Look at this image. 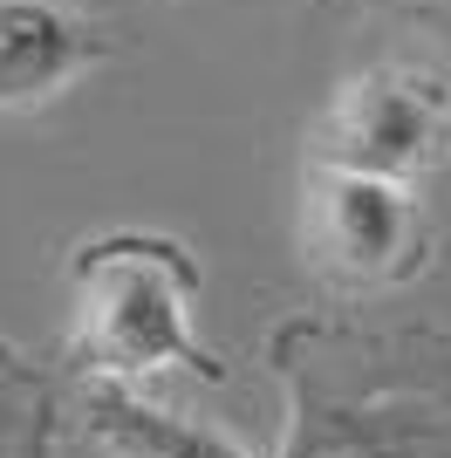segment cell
Returning <instances> with one entry per match:
<instances>
[{
    "mask_svg": "<svg viewBox=\"0 0 451 458\" xmlns=\"http://www.w3.org/2000/svg\"><path fill=\"white\" fill-rule=\"evenodd\" d=\"M89 438L110 458H246L240 445L212 438V431L171 418V411H150L123 390H96L89 397Z\"/></svg>",
    "mask_w": 451,
    "mask_h": 458,
    "instance_id": "5",
    "label": "cell"
},
{
    "mask_svg": "<svg viewBox=\"0 0 451 458\" xmlns=\"http://www.w3.org/2000/svg\"><path fill=\"white\" fill-rule=\"evenodd\" d=\"M301 233H308V253H315L321 267L349 274V281H396V274L411 267L417 240H424L404 178L342 172V165H321L308 178Z\"/></svg>",
    "mask_w": 451,
    "mask_h": 458,
    "instance_id": "2",
    "label": "cell"
},
{
    "mask_svg": "<svg viewBox=\"0 0 451 458\" xmlns=\"http://www.w3.org/2000/svg\"><path fill=\"white\" fill-rule=\"evenodd\" d=\"M191 267L178 247H96L82 267L75 343L103 377H150L191 356Z\"/></svg>",
    "mask_w": 451,
    "mask_h": 458,
    "instance_id": "1",
    "label": "cell"
},
{
    "mask_svg": "<svg viewBox=\"0 0 451 458\" xmlns=\"http://www.w3.org/2000/svg\"><path fill=\"white\" fill-rule=\"evenodd\" d=\"M89 62L82 21L48 0H0V110L48 103Z\"/></svg>",
    "mask_w": 451,
    "mask_h": 458,
    "instance_id": "4",
    "label": "cell"
},
{
    "mask_svg": "<svg viewBox=\"0 0 451 458\" xmlns=\"http://www.w3.org/2000/svg\"><path fill=\"white\" fill-rule=\"evenodd\" d=\"M438 137H445V116H438L431 82L404 76V69H370V76H349L336 89V103L321 110L315 144H321V165L411 178L438 151Z\"/></svg>",
    "mask_w": 451,
    "mask_h": 458,
    "instance_id": "3",
    "label": "cell"
},
{
    "mask_svg": "<svg viewBox=\"0 0 451 458\" xmlns=\"http://www.w3.org/2000/svg\"><path fill=\"white\" fill-rule=\"evenodd\" d=\"M321 458H438V445L424 452V445H404L396 431H383V438H376L370 424H362V431H349L342 445H321Z\"/></svg>",
    "mask_w": 451,
    "mask_h": 458,
    "instance_id": "6",
    "label": "cell"
}]
</instances>
